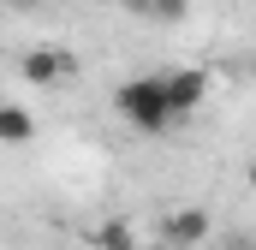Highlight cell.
Segmentation results:
<instances>
[{"label": "cell", "instance_id": "obj_3", "mask_svg": "<svg viewBox=\"0 0 256 250\" xmlns=\"http://www.w3.org/2000/svg\"><path fill=\"white\" fill-rule=\"evenodd\" d=\"M161 90H167V108H173V120H179V114H196V108H202V96H208V72H196V66L161 72Z\"/></svg>", "mask_w": 256, "mask_h": 250}, {"label": "cell", "instance_id": "obj_9", "mask_svg": "<svg viewBox=\"0 0 256 250\" xmlns=\"http://www.w3.org/2000/svg\"><path fill=\"white\" fill-rule=\"evenodd\" d=\"M220 250H256V244H250V238H226Z\"/></svg>", "mask_w": 256, "mask_h": 250}, {"label": "cell", "instance_id": "obj_8", "mask_svg": "<svg viewBox=\"0 0 256 250\" xmlns=\"http://www.w3.org/2000/svg\"><path fill=\"white\" fill-rule=\"evenodd\" d=\"M6 6H12V12H36L42 0H6Z\"/></svg>", "mask_w": 256, "mask_h": 250}, {"label": "cell", "instance_id": "obj_11", "mask_svg": "<svg viewBox=\"0 0 256 250\" xmlns=\"http://www.w3.org/2000/svg\"><path fill=\"white\" fill-rule=\"evenodd\" d=\"M137 250H173V244H161V238H155V244H137Z\"/></svg>", "mask_w": 256, "mask_h": 250}, {"label": "cell", "instance_id": "obj_1", "mask_svg": "<svg viewBox=\"0 0 256 250\" xmlns=\"http://www.w3.org/2000/svg\"><path fill=\"white\" fill-rule=\"evenodd\" d=\"M114 108H120V120H126L131 131H149V137H161V131L173 125L167 90H161V72H155V78H126V84L114 90Z\"/></svg>", "mask_w": 256, "mask_h": 250}, {"label": "cell", "instance_id": "obj_6", "mask_svg": "<svg viewBox=\"0 0 256 250\" xmlns=\"http://www.w3.org/2000/svg\"><path fill=\"white\" fill-rule=\"evenodd\" d=\"M36 137V120L24 108H0V143H30Z\"/></svg>", "mask_w": 256, "mask_h": 250}, {"label": "cell", "instance_id": "obj_10", "mask_svg": "<svg viewBox=\"0 0 256 250\" xmlns=\"http://www.w3.org/2000/svg\"><path fill=\"white\" fill-rule=\"evenodd\" d=\"M244 179H250V190H256V161H250V167H244Z\"/></svg>", "mask_w": 256, "mask_h": 250}, {"label": "cell", "instance_id": "obj_2", "mask_svg": "<svg viewBox=\"0 0 256 250\" xmlns=\"http://www.w3.org/2000/svg\"><path fill=\"white\" fill-rule=\"evenodd\" d=\"M18 72H24V84L54 90V84H72V78H78V60H72L66 48H30V54L18 60Z\"/></svg>", "mask_w": 256, "mask_h": 250}, {"label": "cell", "instance_id": "obj_12", "mask_svg": "<svg viewBox=\"0 0 256 250\" xmlns=\"http://www.w3.org/2000/svg\"><path fill=\"white\" fill-rule=\"evenodd\" d=\"M250 84H256V60H250Z\"/></svg>", "mask_w": 256, "mask_h": 250}, {"label": "cell", "instance_id": "obj_5", "mask_svg": "<svg viewBox=\"0 0 256 250\" xmlns=\"http://www.w3.org/2000/svg\"><path fill=\"white\" fill-rule=\"evenodd\" d=\"M90 244L96 250H137V232H131L126 214H114V220H102V226L90 232Z\"/></svg>", "mask_w": 256, "mask_h": 250}, {"label": "cell", "instance_id": "obj_4", "mask_svg": "<svg viewBox=\"0 0 256 250\" xmlns=\"http://www.w3.org/2000/svg\"><path fill=\"white\" fill-rule=\"evenodd\" d=\"M202 238H208V214H202V208H173V214H161V244L196 250Z\"/></svg>", "mask_w": 256, "mask_h": 250}, {"label": "cell", "instance_id": "obj_7", "mask_svg": "<svg viewBox=\"0 0 256 250\" xmlns=\"http://www.w3.org/2000/svg\"><path fill=\"white\" fill-rule=\"evenodd\" d=\"M143 18H161V24H179L185 18V0H149V12Z\"/></svg>", "mask_w": 256, "mask_h": 250}]
</instances>
